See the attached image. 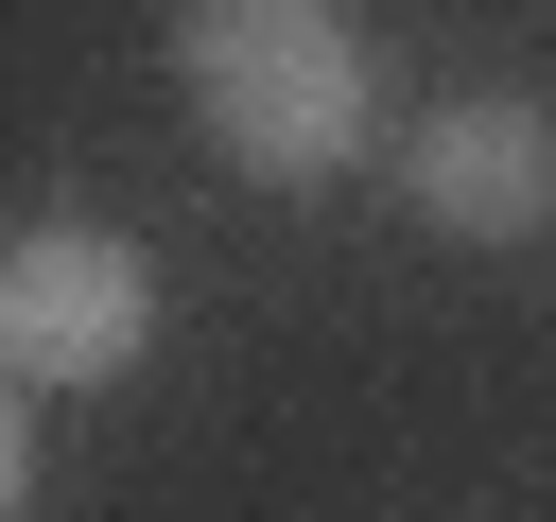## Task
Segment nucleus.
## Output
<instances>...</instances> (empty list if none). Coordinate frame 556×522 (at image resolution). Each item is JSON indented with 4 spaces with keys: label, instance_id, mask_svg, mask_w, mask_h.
Instances as JSON below:
<instances>
[{
    "label": "nucleus",
    "instance_id": "1",
    "mask_svg": "<svg viewBox=\"0 0 556 522\" xmlns=\"http://www.w3.org/2000/svg\"><path fill=\"white\" fill-rule=\"evenodd\" d=\"M174 87L261 191H313L365 157V35L330 0H174Z\"/></svg>",
    "mask_w": 556,
    "mask_h": 522
},
{
    "label": "nucleus",
    "instance_id": "2",
    "mask_svg": "<svg viewBox=\"0 0 556 522\" xmlns=\"http://www.w3.org/2000/svg\"><path fill=\"white\" fill-rule=\"evenodd\" d=\"M139 348H156V261L122 226L52 209V226L0 244V365L17 383H122Z\"/></svg>",
    "mask_w": 556,
    "mask_h": 522
},
{
    "label": "nucleus",
    "instance_id": "3",
    "mask_svg": "<svg viewBox=\"0 0 556 522\" xmlns=\"http://www.w3.org/2000/svg\"><path fill=\"white\" fill-rule=\"evenodd\" d=\"M417 209H434L452 244H539V226H556V122H539L521 87L434 104V122H417Z\"/></svg>",
    "mask_w": 556,
    "mask_h": 522
},
{
    "label": "nucleus",
    "instance_id": "4",
    "mask_svg": "<svg viewBox=\"0 0 556 522\" xmlns=\"http://www.w3.org/2000/svg\"><path fill=\"white\" fill-rule=\"evenodd\" d=\"M17 487H35V435H17V400H0V522H17Z\"/></svg>",
    "mask_w": 556,
    "mask_h": 522
}]
</instances>
